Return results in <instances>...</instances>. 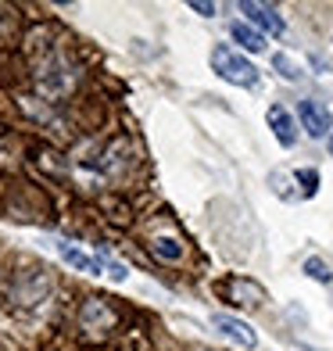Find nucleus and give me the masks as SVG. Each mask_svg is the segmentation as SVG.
Instances as JSON below:
<instances>
[{
	"instance_id": "obj_5",
	"label": "nucleus",
	"mask_w": 333,
	"mask_h": 351,
	"mask_svg": "<svg viewBox=\"0 0 333 351\" xmlns=\"http://www.w3.org/2000/svg\"><path fill=\"white\" fill-rule=\"evenodd\" d=\"M79 323H83L86 333H108L115 326V312H111L101 298H90L83 305V312H79Z\"/></svg>"
},
{
	"instance_id": "obj_7",
	"label": "nucleus",
	"mask_w": 333,
	"mask_h": 351,
	"mask_svg": "<svg viewBox=\"0 0 333 351\" xmlns=\"http://www.w3.org/2000/svg\"><path fill=\"white\" fill-rule=\"evenodd\" d=\"M54 251H58L72 269H79V273H90V276H101V273H104V265H101L97 254H86V251H79V247H72V244H65V241H54Z\"/></svg>"
},
{
	"instance_id": "obj_8",
	"label": "nucleus",
	"mask_w": 333,
	"mask_h": 351,
	"mask_svg": "<svg viewBox=\"0 0 333 351\" xmlns=\"http://www.w3.org/2000/svg\"><path fill=\"white\" fill-rule=\"evenodd\" d=\"M226 298L233 301V305H241V308H258L265 301V291L255 280H230L226 283Z\"/></svg>"
},
{
	"instance_id": "obj_10",
	"label": "nucleus",
	"mask_w": 333,
	"mask_h": 351,
	"mask_svg": "<svg viewBox=\"0 0 333 351\" xmlns=\"http://www.w3.org/2000/svg\"><path fill=\"white\" fill-rule=\"evenodd\" d=\"M47 291H51V280L43 273H29V276H22L18 287H14V298L25 301V305H36V301L47 298Z\"/></svg>"
},
{
	"instance_id": "obj_14",
	"label": "nucleus",
	"mask_w": 333,
	"mask_h": 351,
	"mask_svg": "<svg viewBox=\"0 0 333 351\" xmlns=\"http://www.w3.org/2000/svg\"><path fill=\"white\" fill-rule=\"evenodd\" d=\"M97 258H101V265H104V273H108L111 280H115V283H122L125 276H130V269H125L122 262H115V258H111V254H104V251H101Z\"/></svg>"
},
{
	"instance_id": "obj_4",
	"label": "nucleus",
	"mask_w": 333,
	"mask_h": 351,
	"mask_svg": "<svg viewBox=\"0 0 333 351\" xmlns=\"http://www.w3.org/2000/svg\"><path fill=\"white\" fill-rule=\"evenodd\" d=\"M212 323H215V330L222 333V337L233 341V344H241V348H255V344H258V333L251 330L244 319H233V315H226V312H215Z\"/></svg>"
},
{
	"instance_id": "obj_12",
	"label": "nucleus",
	"mask_w": 333,
	"mask_h": 351,
	"mask_svg": "<svg viewBox=\"0 0 333 351\" xmlns=\"http://www.w3.org/2000/svg\"><path fill=\"white\" fill-rule=\"evenodd\" d=\"M273 69H276V75L287 79V83H297V79L305 75V72L297 69V61H294L291 54H273Z\"/></svg>"
},
{
	"instance_id": "obj_17",
	"label": "nucleus",
	"mask_w": 333,
	"mask_h": 351,
	"mask_svg": "<svg viewBox=\"0 0 333 351\" xmlns=\"http://www.w3.org/2000/svg\"><path fill=\"white\" fill-rule=\"evenodd\" d=\"M190 11H197V14H204V19H212L219 8H215V4H201V0H194V4H190Z\"/></svg>"
},
{
	"instance_id": "obj_11",
	"label": "nucleus",
	"mask_w": 333,
	"mask_h": 351,
	"mask_svg": "<svg viewBox=\"0 0 333 351\" xmlns=\"http://www.w3.org/2000/svg\"><path fill=\"white\" fill-rule=\"evenodd\" d=\"M230 36L241 43L244 51H251V54H262V51H265V36L258 33V29L244 25V22H233V25H230Z\"/></svg>"
},
{
	"instance_id": "obj_16",
	"label": "nucleus",
	"mask_w": 333,
	"mask_h": 351,
	"mask_svg": "<svg viewBox=\"0 0 333 351\" xmlns=\"http://www.w3.org/2000/svg\"><path fill=\"white\" fill-rule=\"evenodd\" d=\"M305 273H308L312 280H319V283H330V280H333V273L326 269V262H319V258H308V262H305Z\"/></svg>"
},
{
	"instance_id": "obj_13",
	"label": "nucleus",
	"mask_w": 333,
	"mask_h": 351,
	"mask_svg": "<svg viewBox=\"0 0 333 351\" xmlns=\"http://www.w3.org/2000/svg\"><path fill=\"white\" fill-rule=\"evenodd\" d=\"M154 254H158V258L176 262V258H183V247L172 241V237H158V241H154Z\"/></svg>"
},
{
	"instance_id": "obj_15",
	"label": "nucleus",
	"mask_w": 333,
	"mask_h": 351,
	"mask_svg": "<svg viewBox=\"0 0 333 351\" xmlns=\"http://www.w3.org/2000/svg\"><path fill=\"white\" fill-rule=\"evenodd\" d=\"M297 183H301V194H305V197H312L315 190H319V172H315V169L297 172Z\"/></svg>"
},
{
	"instance_id": "obj_6",
	"label": "nucleus",
	"mask_w": 333,
	"mask_h": 351,
	"mask_svg": "<svg viewBox=\"0 0 333 351\" xmlns=\"http://www.w3.org/2000/svg\"><path fill=\"white\" fill-rule=\"evenodd\" d=\"M297 115H301V122H305V133L312 136V140H323V136H330V111L319 104V101H301V108H297Z\"/></svg>"
},
{
	"instance_id": "obj_18",
	"label": "nucleus",
	"mask_w": 333,
	"mask_h": 351,
	"mask_svg": "<svg viewBox=\"0 0 333 351\" xmlns=\"http://www.w3.org/2000/svg\"><path fill=\"white\" fill-rule=\"evenodd\" d=\"M330 154H333V133H330Z\"/></svg>"
},
{
	"instance_id": "obj_9",
	"label": "nucleus",
	"mask_w": 333,
	"mask_h": 351,
	"mask_svg": "<svg viewBox=\"0 0 333 351\" xmlns=\"http://www.w3.org/2000/svg\"><path fill=\"white\" fill-rule=\"evenodd\" d=\"M265 119H269V125H273V133H276V140L283 143V147H294V143H297V125H294V119H291V111L280 108V104H273Z\"/></svg>"
},
{
	"instance_id": "obj_1",
	"label": "nucleus",
	"mask_w": 333,
	"mask_h": 351,
	"mask_svg": "<svg viewBox=\"0 0 333 351\" xmlns=\"http://www.w3.org/2000/svg\"><path fill=\"white\" fill-rule=\"evenodd\" d=\"M212 69L226 79V83H233V86H258V69L251 65L247 58H241L236 51H230V47H215L212 51Z\"/></svg>"
},
{
	"instance_id": "obj_3",
	"label": "nucleus",
	"mask_w": 333,
	"mask_h": 351,
	"mask_svg": "<svg viewBox=\"0 0 333 351\" xmlns=\"http://www.w3.org/2000/svg\"><path fill=\"white\" fill-rule=\"evenodd\" d=\"M241 14H247V22H255L262 25L265 33H273V36H283L287 33V22H283V14L273 8V4H258V0H241Z\"/></svg>"
},
{
	"instance_id": "obj_2",
	"label": "nucleus",
	"mask_w": 333,
	"mask_h": 351,
	"mask_svg": "<svg viewBox=\"0 0 333 351\" xmlns=\"http://www.w3.org/2000/svg\"><path fill=\"white\" fill-rule=\"evenodd\" d=\"M36 83H40V90L47 93V97H61V93L72 90L75 72H72V65L61 54H51V61H43V65H40Z\"/></svg>"
}]
</instances>
